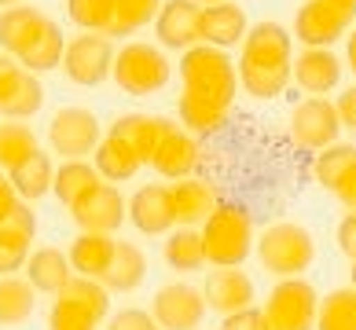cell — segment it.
Segmentation results:
<instances>
[{
    "label": "cell",
    "mask_w": 356,
    "mask_h": 330,
    "mask_svg": "<svg viewBox=\"0 0 356 330\" xmlns=\"http://www.w3.org/2000/svg\"><path fill=\"white\" fill-rule=\"evenodd\" d=\"M70 279H74L70 257L63 254V249H56V246L33 249L30 261H26V283H30L37 294H51V297H56Z\"/></svg>",
    "instance_id": "obj_21"
},
{
    "label": "cell",
    "mask_w": 356,
    "mask_h": 330,
    "mask_svg": "<svg viewBox=\"0 0 356 330\" xmlns=\"http://www.w3.org/2000/svg\"><path fill=\"white\" fill-rule=\"evenodd\" d=\"M294 81L309 96H327L341 81V59L331 48H305L294 59Z\"/></svg>",
    "instance_id": "obj_19"
},
{
    "label": "cell",
    "mask_w": 356,
    "mask_h": 330,
    "mask_svg": "<svg viewBox=\"0 0 356 330\" xmlns=\"http://www.w3.org/2000/svg\"><path fill=\"white\" fill-rule=\"evenodd\" d=\"M346 59H349V70L356 74V30L349 33V44H346Z\"/></svg>",
    "instance_id": "obj_48"
},
{
    "label": "cell",
    "mask_w": 356,
    "mask_h": 330,
    "mask_svg": "<svg viewBox=\"0 0 356 330\" xmlns=\"http://www.w3.org/2000/svg\"><path fill=\"white\" fill-rule=\"evenodd\" d=\"M334 239H338V249H341V254L349 257V264H353V261H356V209H349V213L338 220Z\"/></svg>",
    "instance_id": "obj_43"
},
{
    "label": "cell",
    "mask_w": 356,
    "mask_h": 330,
    "mask_svg": "<svg viewBox=\"0 0 356 330\" xmlns=\"http://www.w3.org/2000/svg\"><path fill=\"white\" fill-rule=\"evenodd\" d=\"M37 228H41V224H37V213L26 202H19L15 209H11V213L0 220V231H11V235H19V239H37Z\"/></svg>",
    "instance_id": "obj_39"
},
{
    "label": "cell",
    "mask_w": 356,
    "mask_h": 330,
    "mask_svg": "<svg viewBox=\"0 0 356 330\" xmlns=\"http://www.w3.org/2000/svg\"><path fill=\"white\" fill-rule=\"evenodd\" d=\"M44 11L41 8H30V4H15L8 11H0V48L8 51L11 59H19L26 44L37 37V30L44 26Z\"/></svg>",
    "instance_id": "obj_24"
},
{
    "label": "cell",
    "mask_w": 356,
    "mask_h": 330,
    "mask_svg": "<svg viewBox=\"0 0 356 330\" xmlns=\"http://www.w3.org/2000/svg\"><path fill=\"white\" fill-rule=\"evenodd\" d=\"M147 279V257L136 242H114V257L107 264V272L99 275V283L114 290V294H133L136 286Z\"/></svg>",
    "instance_id": "obj_22"
},
{
    "label": "cell",
    "mask_w": 356,
    "mask_h": 330,
    "mask_svg": "<svg viewBox=\"0 0 356 330\" xmlns=\"http://www.w3.org/2000/svg\"><path fill=\"white\" fill-rule=\"evenodd\" d=\"M334 198H338V202L346 206V209H356V169L334 188Z\"/></svg>",
    "instance_id": "obj_46"
},
{
    "label": "cell",
    "mask_w": 356,
    "mask_h": 330,
    "mask_svg": "<svg viewBox=\"0 0 356 330\" xmlns=\"http://www.w3.org/2000/svg\"><path fill=\"white\" fill-rule=\"evenodd\" d=\"M96 183H103V176L96 173V165H88L85 158H70V162H63L56 169L51 195H56L63 206H74V202H81V198L96 188Z\"/></svg>",
    "instance_id": "obj_29"
},
{
    "label": "cell",
    "mask_w": 356,
    "mask_h": 330,
    "mask_svg": "<svg viewBox=\"0 0 356 330\" xmlns=\"http://www.w3.org/2000/svg\"><path fill=\"white\" fill-rule=\"evenodd\" d=\"M180 125L191 136H209L224 125L235 96H239V74L228 51L195 44L180 56Z\"/></svg>",
    "instance_id": "obj_1"
},
{
    "label": "cell",
    "mask_w": 356,
    "mask_h": 330,
    "mask_svg": "<svg viewBox=\"0 0 356 330\" xmlns=\"http://www.w3.org/2000/svg\"><path fill=\"white\" fill-rule=\"evenodd\" d=\"M70 217L81 231H96V235H114L122 224L129 220V202L114 183H96L81 202L70 206Z\"/></svg>",
    "instance_id": "obj_12"
},
{
    "label": "cell",
    "mask_w": 356,
    "mask_h": 330,
    "mask_svg": "<svg viewBox=\"0 0 356 330\" xmlns=\"http://www.w3.org/2000/svg\"><path fill=\"white\" fill-rule=\"evenodd\" d=\"M353 286H356V261H353Z\"/></svg>",
    "instance_id": "obj_51"
},
{
    "label": "cell",
    "mask_w": 356,
    "mask_h": 330,
    "mask_svg": "<svg viewBox=\"0 0 356 330\" xmlns=\"http://www.w3.org/2000/svg\"><path fill=\"white\" fill-rule=\"evenodd\" d=\"M206 264L213 268H243L254 249V220L243 206H217L202 224Z\"/></svg>",
    "instance_id": "obj_3"
},
{
    "label": "cell",
    "mask_w": 356,
    "mask_h": 330,
    "mask_svg": "<svg viewBox=\"0 0 356 330\" xmlns=\"http://www.w3.org/2000/svg\"><path fill=\"white\" fill-rule=\"evenodd\" d=\"M220 330H268V323H265V312L250 305V308H243V312H232V315H224Z\"/></svg>",
    "instance_id": "obj_42"
},
{
    "label": "cell",
    "mask_w": 356,
    "mask_h": 330,
    "mask_svg": "<svg viewBox=\"0 0 356 330\" xmlns=\"http://www.w3.org/2000/svg\"><path fill=\"white\" fill-rule=\"evenodd\" d=\"M22 202V198H19V191L15 188H11V180L4 176V173H0V220H4L8 213H11V209H15Z\"/></svg>",
    "instance_id": "obj_45"
},
{
    "label": "cell",
    "mask_w": 356,
    "mask_h": 330,
    "mask_svg": "<svg viewBox=\"0 0 356 330\" xmlns=\"http://www.w3.org/2000/svg\"><path fill=\"white\" fill-rule=\"evenodd\" d=\"M334 110H338V122H341V129L356 132V85L341 92L338 103H334Z\"/></svg>",
    "instance_id": "obj_44"
},
{
    "label": "cell",
    "mask_w": 356,
    "mask_h": 330,
    "mask_svg": "<svg viewBox=\"0 0 356 330\" xmlns=\"http://www.w3.org/2000/svg\"><path fill=\"white\" fill-rule=\"evenodd\" d=\"M173 129H177V125L169 122V117H162V114H122V117H118V122L111 125V136L125 140L129 147L136 151L140 162L151 165L158 143H162Z\"/></svg>",
    "instance_id": "obj_16"
},
{
    "label": "cell",
    "mask_w": 356,
    "mask_h": 330,
    "mask_svg": "<svg viewBox=\"0 0 356 330\" xmlns=\"http://www.w3.org/2000/svg\"><path fill=\"white\" fill-rule=\"evenodd\" d=\"M353 169H356V147H349V143H331V147H323V154H316L312 173L320 180V188H327L334 195V188L353 173Z\"/></svg>",
    "instance_id": "obj_33"
},
{
    "label": "cell",
    "mask_w": 356,
    "mask_h": 330,
    "mask_svg": "<svg viewBox=\"0 0 356 330\" xmlns=\"http://www.w3.org/2000/svg\"><path fill=\"white\" fill-rule=\"evenodd\" d=\"M22 77H26L22 63L11 59L8 51H0V107H4V103L15 96V88L22 85Z\"/></svg>",
    "instance_id": "obj_41"
},
{
    "label": "cell",
    "mask_w": 356,
    "mask_h": 330,
    "mask_svg": "<svg viewBox=\"0 0 356 330\" xmlns=\"http://www.w3.org/2000/svg\"><path fill=\"white\" fill-rule=\"evenodd\" d=\"M162 257L173 272H202L206 268V242H202V231L195 228H180V231H169V239L162 246Z\"/></svg>",
    "instance_id": "obj_30"
},
{
    "label": "cell",
    "mask_w": 356,
    "mask_h": 330,
    "mask_svg": "<svg viewBox=\"0 0 356 330\" xmlns=\"http://www.w3.org/2000/svg\"><path fill=\"white\" fill-rule=\"evenodd\" d=\"M41 107H44V85L37 81V74L26 70L22 85L15 88V96H11L4 107H0V114L11 117V122H22V117H33Z\"/></svg>",
    "instance_id": "obj_37"
},
{
    "label": "cell",
    "mask_w": 356,
    "mask_h": 330,
    "mask_svg": "<svg viewBox=\"0 0 356 330\" xmlns=\"http://www.w3.org/2000/svg\"><path fill=\"white\" fill-rule=\"evenodd\" d=\"M257 246V257L265 264V272L280 275V279H298L301 272L312 268L316 261V239L305 224H294V220H280L261 235L254 242Z\"/></svg>",
    "instance_id": "obj_4"
},
{
    "label": "cell",
    "mask_w": 356,
    "mask_h": 330,
    "mask_svg": "<svg viewBox=\"0 0 356 330\" xmlns=\"http://www.w3.org/2000/svg\"><path fill=\"white\" fill-rule=\"evenodd\" d=\"M96 173L103 176V180H111V183H122V180H133L136 173H140V158H136V151L129 147L125 140H118V136H103L99 140V147H96Z\"/></svg>",
    "instance_id": "obj_28"
},
{
    "label": "cell",
    "mask_w": 356,
    "mask_h": 330,
    "mask_svg": "<svg viewBox=\"0 0 356 330\" xmlns=\"http://www.w3.org/2000/svg\"><path fill=\"white\" fill-rule=\"evenodd\" d=\"M173 206H177V224L195 228V224L209 220V213L220 206V198L213 183H206L199 176H184L173 183Z\"/></svg>",
    "instance_id": "obj_20"
},
{
    "label": "cell",
    "mask_w": 356,
    "mask_h": 330,
    "mask_svg": "<svg viewBox=\"0 0 356 330\" xmlns=\"http://www.w3.org/2000/svg\"><path fill=\"white\" fill-rule=\"evenodd\" d=\"M349 30L346 19H338L323 0H305L298 8V19H294V37L305 48H331L341 33Z\"/></svg>",
    "instance_id": "obj_18"
},
{
    "label": "cell",
    "mask_w": 356,
    "mask_h": 330,
    "mask_svg": "<svg viewBox=\"0 0 356 330\" xmlns=\"http://www.w3.org/2000/svg\"><path fill=\"white\" fill-rule=\"evenodd\" d=\"M202 4L195 0H162V11L154 19V37L158 44L169 48V51H188L195 44H202Z\"/></svg>",
    "instance_id": "obj_13"
},
{
    "label": "cell",
    "mask_w": 356,
    "mask_h": 330,
    "mask_svg": "<svg viewBox=\"0 0 356 330\" xmlns=\"http://www.w3.org/2000/svg\"><path fill=\"white\" fill-rule=\"evenodd\" d=\"M338 132H341L338 110H334V103L323 99V96H309L305 103L294 107V114H290V136H294V143L305 151L331 147V143H338Z\"/></svg>",
    "instance_id": "obj_11"
},
{
    "label": "cell",
    "mask_w": 356,
    "mask_h": 330,
    "mask_svg": "<svg viewBox=\"0 0 356 330\" xmlns=\"http://www.w3.org/2000/svg\"><path fill=\"white\" fill-rule=\"evenodd\" d=\"M63 51H67V37H63V30L51 19H44V26L37 30L33 41L26 44L19 63H22V70H30V74H48L63 63Z\"/></svg>",
    "instance_id": "obj_27"
},
{
    "label": "cell",
    "mask_w": 356,
    "mask_h": 330,
    "mask_svg": "<svg viewBox=\"0 0 356 330\" xmlns=\"http://www.w3.org/2000/svg\"><path fill=\"white\" fill-rule=\"evenodd\" d=\"M107 315H111V290L99 279L74 275L51 301L48 327L51 330H96Z\"/></svg>",
    "instance_id": "obj_5"
},
{
    "label": "cell",
    "mask_w": 356,
    "mask_h": 330,
    "mask_svg": "<svg viewBox=\"0 0 356 330\" xmlns=\"http://www.w3.org/2000/svg\"><path fill=\"white\" fill-rule=\"evenodd\" d=\"M323 4L331 8L338 19H346V22H353V19H356V0H323Z\"/></svg>",
    "instance_id": "obj_47"
},
{
    "label": "cell",
    "mask_w": 356,
    "mask_h": 330,
    "mask_svg": "<svg viewBox=\"0 0 356 330\" xmlns=\"http://www.w3.org/2000/svg\"><path fill=\"white\" fill-rule=\"evenodd\" d=\"M107 330H162V327H158L154 315L143 312V308H122V312L107 315Z\"/></svg>",
    "instance_id": "obj_40"
},
{
    "label": "cell",
    "mask_w": 356,
    "mask_h": 330,
    "mask_svg": "<svg viewBox=\"0 0 356 330\" xmlns=\"http://www.w3.org/2000/svg\"><path fill=\"white\" fill-rule=\"evenodd\" d=\"M37 151V136L26 125L19 122H8V125H0V165L8 169H15L22 158H30Z\"/></svg>",
    "instance_id": "obj_36"
},
{
    "label": "cell",
    "mask_w": 356,
    "mask_h": 330,
    "mask_svg": "<svg viewBox=\"0 0 356 330\" xmlns=\"http://www.w3.org/2000/svg\"><path fill=\"white\" fill-rule=\"evenodd\" d=\"M158 11H162V0H114V22L107 37H133L158 19Z\"/></svg>",
    "instance_id": "obj_34"
},
{
    "label": "cell",
    "mask_w": 356,
    "mask_h": 330,
    "mask_svg": "<svg viewBox=\"0 0 356 330\" xmlns=\"http://www.w3.org/2000/svg\"><path fill=\"white\" fill-rule=\"evenodd\" d=\"M114 242L111 235H96V231H81L77 239L70 242L67 257H70V268L74 275H85V279H99L107 272V264L114 257Z\"/></svg>",
    "instance_id": "obj_25"
},
{
    "label": "cell",
    "mask_w": 356,
    "mask_h": 330,
    "mask_svg": "<svg viewBox=\"0 0 356 330\" xmlns=\"http://www.w3.org/2000/svg\"><path fill=\"white\" fill-rule=\"evenodd\" d=\"M26 261H30V239L0 231V279H4V275H15Z\"/></svg>",
    "instance_id": "obj_38"
},
{
    "label": "cell",
    "mask_w": 356,
    "mask_h": 330,
    "mask_svg": "<svg viewBox=\"0 0 356 330\" xmlns=\"http://www.w3.org/2000/svg\"><path fill=\"white\" fill-rule=\"evenodd\" d=\"M111 77H114V85L122 92H129V96H154V92H162L169 85L173 66H169L162 48L133 41V44L118 48Z\"/></svg>",
    "instance_id": "obj_6"
},
{
    "label": "cell",
    "mask_w": 356,
    "mask_h": 330,
    "mask_svg": "<svg viewBox=\"0 0 356 330\" xmlns=\"http://www.w3.org/2000/svg\"><path fill=\"white\" fill-rule=\"evenodd\" d=\"M239 85L254 99H275L294 81V37L280 22L250 26L239 51Z\"/></svg>",
    "instance_id": "obj_2"
},
{
    "label": "cell",
    "mask_w": 356,
    "mask_h": 330,
    "mask_svg": "<svg viewBox=\"0 0 356 330\" xmlns=\"http://www.w3.org/2000/svg\"><path fill=\"white\" fill-rule=\"evenodd\" d=\"M114 56L118 51L107 33H77L67 41V51H63V74L81 88H96L111 77Z\"/></svg>",
    "instance_id": "obj_8"
},
{
    "label": "cell",
    "mask_w": 356,
    "mask_h": 330,
    "mask_svg": "<svg viewBox=\"0 0 356 330\" xmlns=\"http://www.w3.org/2000/svg\"><path fill=\"white\" fill-rule=\"evenodd\" d=\"M265 323L268 330H316L320 294L309 279H280L265 301Z\"/></svg>",
    "instance_id": "obj_7"
},
{
    "label": "cell",
    "mask_w": 356,
    "mask_h": 330,
    "mask_svg": "<svg viewBox=\"0 0 356 330\" xmlns=\"http://www.w3.org/2000/svg\"><path fill=\"white\" fill-rule=\"evenodd\" d=\"M19 0H0V11H8V8H15Z\"/></svg>",
    "instance_id": "obj_49"
},
{
    "label": "cell",
    "mask_w": 356,
    "mask_h": 330,
    "mask_svg": "<svg viewBox=\"0 0 356 330\" xmlns=\"http://www.w3.org/2000/svg\"><path fill=\"white\" fill-rule=\"evenodd\" d=\"M195 4H202V8H209V4H224V0H195Z\"/></svg>",
    "instance_id": "obj_50"
},
{
    "label": "cell",
    "mask_w": 356,
    "mask_h": 330,
    "mask_svg": "<svg viewBox=\"0 0 356 330\" xmlns=\"http://www.w3.org/2000/svg\"><path fill=\"white\" fill-rule=\"evenodd\" d=\"M199 33H202V44L228 51L235 44H243L246 33H250L246 11L239 4H232V0H224V4H209V8H202Z\"/></svg>",
    "instance_id": "obj_17"
},
{
    "label": "cell",
    "mask_w": 356,
    "mask_h": 330,
    "mask_svg": "<svg viewBox=\"0 0 356 330\" xmlns=\"http://www.w3.org/2000/svg\"><path fill=\"white\" fill-rule=\"evenodd\" d=\"M11 188L19 191L22 202H37V198H44L51 191V180H56V165H51V158L37 147L30 158H22V162L8 173Z\"/></svg>",
    "instance_id": "obj_26"
},
{
    "label": "cell",
    "mask_w": 356,
    "mask_h": 330,
    "mask_svg": "<svg viewBox=\"0 0 356 330\" xmlns=\"http://www.w3.org/2000/svg\"><path fill=\"white\" fill-rule=\"evenodd\" d=\"M103 140V125L99 117L92 114L88 107H63L51 114L48 122V143L51 151L63 154L70 162V158H85V154H96Z\"/></svg>",
    "instance_id": "obj_9"
},
{
    "label": "cell",
    "mask_w": 356,
    "mask_h": 330,
    "mask_svg": "<svg viewBox=\"0 0 356 330\" xmlns=\"http://www.w3.org/2000/svg\"><path fill=\"white\" fill-rule=\"evenodd\" d=\"M33 294L37 290L26 279L4 275V279H0V327H22L26 320H30L33 308H37Z\"/></svg>",
    "instance_id": "obj_31"
},
{
    "label": "cell",
    "mask_w": 356,
    "mask_h": 330,
    "mask_svg": "<svg viewBox=\"0 0 356 330\" xmlns=\"http://www.w3.org/2000/svg\"><path fill=\"white\" fill-rule=\"evenodd\" d=\"M151 315L162 330H199L206 320V297L191 283H165L151 301Z\"/></svg>",
    "instance_id": "obj_10"
},
{
    "label": "cell",
    "mask_w": 356,
    "mask_h": 330,
    "mask_svg": "<svg viewBox=\"0 0 356 330\" xmlns=\"http://www.w3.org/2000/svg\"><path fill=\"white\" fill-rule=\"evenodd\" d=\"M67 15L81 33H111L114 0H67Z\"/></svg>",
    "instance_id": "obj_35"
},
{
    "label": "cell",
    "mask_w": 356,
    "mask_h": 330,
    "mask_svg": "<svg viewBox=\"0 0 356 330\" xmlns=\"http://www.w3.org/2000/svg\"><path fill=\"white\" fill-rule=\"evenodd\" d=\"M316 330H356V286H341L320 297Z\"/></svg>",
    "instance_id": "obj_32"
},
{
    "label": "cell",
    "mask_w": 356,
    "mask_h": 330,
    "mask_svg": "<svg viewBox=\"0 0 356 330\" xmlns=\"http://www.w3.org/2000/svg\"><path fill=\"white\" fill-rule=\"evenodd\" d=\"M202 297H206V308H213L220 315L243 312L254 305V279L243 268H213L206 275Z\"/></svg>",
    "instance_id": "obj_15"
},
{
    "label": "cell",
    "mask_w": 356,
    "mask_h": 330,
    "mask_svg": "<svg viewBox=\"0 0 356 330\" xmlns=\"http://www.w3.org/2000/svg\"><path fill=\"white\" fill-rule=\"evenodd\" d=\"M151 165H154L165 180L191 176V169L199 165V140H195L191 132H184V129H173L162 143H158Z\"/></svg>",
    "instance_id": "obj_23"
},
{
    "label": "cell",
    "mask_w": 356,
    "mask_h": 330,
    "mask_svg": "<svg viewBox=\"0 0 356 330\" xmlns=\"http://www.w3.org/2000/svg\"><path fill=\"white\" fill-rule=\"evenodd\" d=\"M129 220L143 235H169L177 228V206H173V188L165 183H143L129 198Z\"/></svg>",
    "instance_id": "obj_14"
}]
</instances>
